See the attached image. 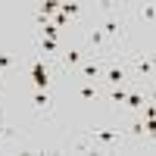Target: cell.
<instances>
[{
  "label": "cell",
  "mask_w": 156,
  "mask_h": 156,
  "mask_svg": "<svg viewBox=\"0 0 156 156\" xmlns=\"http://www.w3.org/2000/svg\"><path fill=\"white\" fill-rule=\"evenodd\" d=\"M122 59H125L128 72H131V81H140V84L153 87V78H156L153 47H131V44H128V47L122 50Z\"/></svg>",
  "instance_id": "6da1fadb"
},
{
  "label": "cell",
  "mask_w": 156,
  "mask_h": 156,
  "mask_svg": "<svg viewBox=\"0 0 156 156\" xmlns=\"http://www.w3.org/2000/svg\"><path fill=\"white\" fill-rule=\"evenodd\" d=\"M97 28L103 31V37H106V44L112 53H122V50L128 47V34H131V28H128V12L119 6L115 12H106V16H100V25Z\"/></svg>",
  "instance_id": "7a4b0ae2"
},
{
  "label": "cell",
  "mask_w": 156,
  "mask_h": 156,
  "mask_svg": "<svg viewBox=\"0 0 156 156\" xmlns=\"http://www.w3.org/2000/svg\"><path fill=\"white\" fill-rule=\"evenodd\" d=\"M25 75H28V81H31L34 90H50V87L56 84V78H59L56 62L53 59H44V56H34L31 66L25 69Z\"/></svg>",
  "instance_id": "3957f363"
},
{
  "label": "cell",
  "mask_w": 156,
  "mask_h": 156,
  "mask_svg": "<svg viewBox=\"0 0 156 156\" xmlns=\"http://www.w3.org/2000/svg\"><path fill=\"white\" fill-rule=\"evenodd\" d=\"M84 134L90 137V144H94V153H115L128 140L122 128H87Z\"/></svg>",
  "instance_id": "277c9868"
},
{
  "label": "cell",
  "mask_w": 156,
  "mask_h": 156,
  "mask_svg": "<svg viewBox=\"0 0 156 156\" xmlns=\"http://www.w3.org/2000/svg\"><path fill=\"white\" fill-rule=\"evenodd\" d=\"M131 81V72H128L122 53H112L109 59H103V72H100V84L112 87V84H128Z\"/></svg>",
  "instance_id": "5b68a950"
},
{
  "label": "cell",
  "mask_w": 156,
  "mask_h": 156,
  "mask_svg": "<svg viewBox=\"0 0 156 156\" xmlns=\"http://www.w3.org/2000/svg\"><path fill=\"white\" fill-rule=\"evenodd\" d=\"M153 119H144V115H125V122H122V131L128 140H134V144H144V140H150L153 144Z\"/></svg>",
  "instance_id": "8992f818"
},
{
  "label": "cell",
  "mask_w": 156,
  "mask_h": 156,
  "mask_svg": "<svg viewBox=\"0 0 156 156\" xmlns=\"http://www.w3.org/2000/svg\"><path fill=\"white\" fill-rule=\"evenodd\" d=\"M81 59H84V50H81V47H62L59 56L53 59L59 78H72V72L78 69V62H81Z\"/></svg>",
  "instance_id": "52a82bcc"
},
{
  "label": "cell",
  "mask_w": 156,
  "mask_h": 156,
  "mask_svg": "<svg viewBox=\"0 0 156 156\" xmlns=\"http://www.w3.org/2000/svg\"><path fill=\"white\" fill-rule=\"evenodd\" d=\"M150 100H153L150 90L144 94V87L131 81V84H128V97H125V103H122V112H125V115H140V109H144Z\"/></svg>",
  "instance_id": "ba28073f"
},
{
  "label": "cell",
  "mask_w": 156,
  "mask_h": 156,
  "mask_svg": "<svg viewBox=\"0 0 156 156\" xmlns=\"http://www.w3.org/2000/svg\"><path fill=\"white\" fill-rule=\"evenodd\" d=\"M28 100H31V109H34L37 119H50V115H53V97H50V90L28 87Z\"/></svg>",
  "instance_id": "9c48e42d"
},
{
  "label": "cell",
  "mask_w": 156,
  "mask_h": 156,
  "mask_svg": "<svg viewBox=\"0 0 156 156\" xmlns=\"http://www.w3.org/2000/svg\"><path fill=\"white\" fill-rule=\"evenodd\" d=\"M100 72H103V59H94V56H84L78 62V69L72 72L75 81H100Z\"/></svg>",
  "instance_id": "30bf717a"
},
{
  "label": "cell",
  "mask_w": 156,
  "mask_h": 156,
  "mask_svg": "<svg viewBox=\"0 0 156 156\" xmlns=\"http://www.w3.org/2000/svg\"><path fill=\"white\" fill-rule=\"evenodd\" d=\"M72 94H75L78 100L100 103V100H103V84H100V81H75V78H72Z\"/></svg>",
  "instance_id": "8fae6325"
},
{
  "label": "cell",
  "mask_w": 156,
  "mask_h": 156,
  "mask_svg": "<svg viewBox=\"0 0 156 156\" xmlns=\"http://www.w3.org/2000/svg\"><path fill=\"white\" fill-rule=\"evenodd\" d=\"M128 84H131V81H128ZM128 84H112V87H103V100H106L112 109H119V112H122V103H125V97H128Z\"/></svg>",
  "instance_id": "7c38bea8"
},
{
  "label": "cell",
  "mask_w": 156,
  "mask_h": 156,
  "mask_svg": "<svg viewBox=\"0 0 156 156\" xmlns=\"http://www.w3.org/2000/svg\"><path fill=\"white\" fill-rule=\"evenodd\" d=\"M134 16H137L140 22H147V28H153V22H156V6L150 3V0H144V3L134 6Z\"/></svg>",
  "instance_id": "4fadbf2b"
},
{
  "label": "cell",
  "mask_w": 156,
  "mask_h": 156,
  "mask_svg": "<svg viewBox=\"0 0 156 156\" xmlns=\"http://www.w3.org/2000/svg\"><path fill=\"white\" fill-rule=\"evenodd\" d=\"M84 12H87L84 3H75V0H69V3H59V16H66V19H84Z\"/></svg>",
  "instance_id": "5bb4252c"
},
{
  "label": "cell",
  "mask_w": 156,
  "mask_h": 156,
  "mask_svg": "<svg viewBox=\"0 0 156 156\" xmlns=\"http://www.w3.org/2000/svg\"><path fill=\"white\" fill-rule=\"evenodd\" d=\"M66 150H72V153H94V144H90V137H87V134H81V137L69 140Z\"/></svg>",
  "instance_id": "9a60e30c"
},
{
  "label": "cell",
  "mask_w": 156,
  "mask_h": 156,
  "mask_svg": "<svg viewBox=\"0 0 156 156\" xmlns=\"http://www.w3.org/2000/svg\"><path fill=\"white\" fill-rule=\"evenodd\" d=\"M12 66H16V62H12V56L0 50V72H6V69H12Z\"/></svg>",
  "instance_id": "2e32d148"
},
{
  "label": "cell",
  "mask_w": 156,
  "mask_h": 156,
  "mask_svg": "<svg viewBox=\"0 0 156 156\" xmlns=\"http://www.w3.org/2000/svg\"><path fill=\"white\" fill-rule=\"evenodd\" d=\"M3 78H6V75H3V72H0V84H3Z\"/></svg>",
  "instance_id": "e0dca14e"
}]
</instances>
